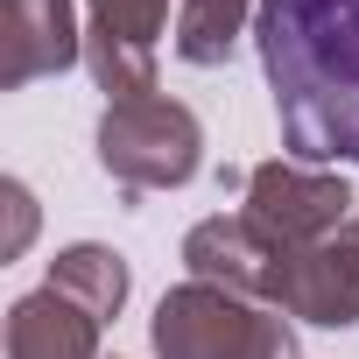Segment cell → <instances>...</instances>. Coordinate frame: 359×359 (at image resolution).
I'll return each mask as SVG.
<instances>
[{
  "label": "cell",
  "mask_w": 359,
  "mask_h": 359,
  "mask_svg": "<svg viewBox=\"0 0 359 359\" xmlns=\"http://www.w3.org/2000/svg\"><path fill=\"white\" fill-rule=\"evenodd\" d=\"M85 64L113 106L155 99V36L169 22V0H85Z\"/></svg>",
  "instance_id": "cell-5"
},
{
  "label": "cell",
  "mask_w": 359,
  "mask_h": 359,
  "mask_svg": "<svg viewBox=\"0 0 359 359\" xmlns=\"http://www.w3.org/2000/svg\"><path fill=\"white\" fill-rule=\"evenodd\" d=\"M8 359H99V317L43 282L8 310Z\"/></svg>",
  "instance_id": "cell-9"
},
{
  "label": "cell",
  "mask_w": 359,
  "mask_h": 359,
  "mask_svg": "<svg viewBox=\"0 0 359 359\" xmlns=\"http://www.w3.org/2000/svg\"><path fill=\"white\" fill-rule=\"evenodd\" d=\"M162 359H303L296 324L254 296H233L219 282H184L155 303L148 324Z\"/></svg>",
  "instance_id": "cell-2"
},
{
  "label": "cell",
  "mask_w": 359,
  "mask_h": 359,
  "mask_svg": "<svg viewBox=\"0 0 359 359\" xmlns=\"http://www.w3.org/2000/svg\"><path fill=\"white\" fill-rule=\"evenodd\" d=\"M247 15H261V0H184L176 8V57L184 64H226Z\"/></svg>",
  "instance_id": "cell-11"
},
{
  "label": "cell",
  "mask_w": 359,
  "mask_h": 359,
  "mask_svg": "<svg viewBox=\"0 0 359 359\" xmlns=\"http://www.w3.org/2000/svg\"><path fill=\"white\" fill-rule=\"evenodd\" d=\"M0 50H8V57H0V85H8V92L71 71L85 57L71 0H8V36H0Z\"/></svg>",
  "instance_id": "cell-8"
},
{
  "label": "cell",
  "mask_w": 359,
  "mask_h": 359,
  "mask_svg": "<svg viewBox=\"0 0 359 359\" xmlns=\"http://www.w3.org/2000/svg\"><path fill=\"white\" fill-rule=\"evenodd\" d=\"M205 162V127L184 99H127L99 120V169L120 191H176Z\"/></svg>",
  "instance_id": "cell-3"
},
{
  "label": "cell",
  "mask_w": 359,
  "mask_h": 359,
  "mask_svg": "<svg viewBox=\"0 0 359 359\" xmlns=\"http://www.w3.org/2000/svg\"><path fill=\"white\" fill-rule=\"evenodd\" d=\"M50 289H64L71 303H85V310L106 324V317H120V303H127V261H120L113 247H99V240H78V247H64V254L50 261Z\"/></svg>",
  "instance_id": "cell-10"
},
{
  "label": "cell",
  "mask_w": 359,
  "mask_h": 359,
  "mask_svg": "<svg viewBox=\"0 0 359 359\" xmlns=\"http://www.w3.org/2000/svg\"><path fill=\"white\" fill-rule=\"evenodd\" d=\"M275 310L282 317H303V324H331V331L359 324V212H352L345 233L289 254V275H282Z\"/></svg>",
  "instance_id": "cell-7"
},
{
  "label": "cell",
  "mask_w": 359,
  "mask_h": 359,
  "mask_svg": "<svg viewBox=\"0 0 359 359\" xmlns=\"http://www.w3.org/2000/svg\"><path fill=\"white\" fill-rule=\"evenodd\" d=\"M261 71L296 162H359V0H261Z\"/></svg>",
  "instance_id": "cell-1"
},
{
  "label": "cell",
  "mask_w": 359,
  "mask_h": 359,
  "mask_svg": "<svg viewBox=\"0 0 359 359\" xmlns=\"http://www.w3.org/2000/svg\"><path fill=\"white\" fill-rule=\"evenodd\" d=\"M0 198H8V247H0V254L15 261V254L36 240V198H29V184H15V176L0 184Z\"/></svg>",
  "instance_id": "cell-12"
},
{
  "label": "cell",
  "mask_w": 359,
  "mask_h": 359,
  "mask_svg": "<svg viewBox=\"0 0 359 359\" xmlns=\"http://www.w3.org/2000/svg\"><path fill=\"white\" fill-rule=\"evenodd\" d=\"M289 254H296V247L268 240L247 212H233V219L219 212V219H205V226L184 233V268H191V282H219V289L254 296V303H268V310H275V296H282Z\"/></svg>",
  "instance_id": "cell-6"
},
{
  "label": "cell",
  "mask_w": 359,
  "mask_h": 359,
  "mask_svg": "<svg viewBox=\"0 0 359 359\" xmlns=\"http://www.w3.org/2000/svg\"><path fill=\"white\" fill-rule=\"evenodd\" d=\"M352 184L310 162H261L247 169V219L282 247H317L352 226Z\"/></svg>",
  "instance_id": "cell-4"
}]
</instances>
